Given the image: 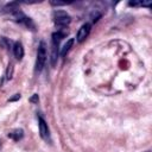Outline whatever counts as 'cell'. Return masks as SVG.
<instances>
[{"instance_id":"obj_1","label":"cell","mask_w":152,"mask_h":152,"mask_svg":"<svg viewBox=\"0 0 152 152\" xmlns=\"http://www.w3.org/2000/svg\"><path fill=\"white\" fill-rule=\"evenodd\" d=\"M10 14H11L12 19H13L17 24L24 26L26 30H31V31H34V30H36V25H34L33 20H32L30 17H27L21 10L15 8V10H13V11H11Z\"/></svg>"},{"instance_id":"obj_2","label":"cell","mask_w":152,"mask_h":152,"mask_svg":"<svg viewBox=\"0 0 152 152\" xmlns=\"http://www.w3.org/2000/svg\"><path fill=\"white\" fill-rule=\"evenodd\" d=\"M65 36L64 32L57 31L53 32L51 36V65L55 66L56 62H57V57L59 55V42L62 40V38Z\"/></svg>"},{"instance_id":"obj_3","label":"cell","mask_w":152,"mask_h":152,"mask_svg":"<svg viewBox=\"0 0 152 152\" xmlns=\"http://www.w3.org/2000/svg\"><path fill=\"white\" fill-rule=\"evenodd\" d=\"M52 18H53V23H55L56 27H58V31L68 27L69 24L71 23V17L65 11H62V10L53 11Z\"/></svg>"},{"instance_id":"obj_4","label":"cell","mask_w":152,"mask_h":152,"mask_svg":"<svg viewBox=\"0 0 152 152\" xmlns=\"http://www.w3.org/2000/svg\"><path fill=\"white\" fill-rule=\"evenodd\" d=\"M46 45L44 42H40L39 45H38V49H37V57H36V65H34V72L36 74H39L44 66H45V63H46Z\"/></svg>"},{"instance_id":"obj_5","label":"cell","mask_w":152,"mask_h":152,"mask_svg":"<svg viewBox=\"0 0 152 152\" xmlns=\"http://www.w3.org/2000/svg\"><path fill=\"white\" fill-rule=\"evenodd\" d=\"M38 127H39L40 137H42L45 141H50V129H49V126H48L46 121H45L42 116L38 118Z\"/></svg>"},{"instance_id":"obj_6","label":"cell","mask_w":152,"mask_h":152,"mask_svg":"<svg viewBox=\"0 0 152 152\" xmlns=\"http://www.w3.org/2000/svg\"><path fill=\"white\" fill-rule=\"evenodd\" d=\"M90 28H91V25H90L89 23L83 24V25L78 28V31H77L76 40H77L78 43L84 42V40H86V38H88V36H89V33H90Z\"/></svg>"},{"instance_id":"obj_7","label":"cell","mask_w":152,"mask_h":152,"mask_svg":"<svg viewBox=\"0 0 152 152\" xmlns=\"http://www.w3.org/2000/svg\"><path fill=\"white\" fill-rule=\"evenodd\" d=\"M13 55L18 61L23 59V57H24V46L20 42H15L13 44Z\"/></svg>"},{"instance_id":"obj_8","label":"cell","mask_w":152,"mask_h":152,"mask_svg":"<svg viewBox=\"0 0 152 152\" xmlns=\"http://www.w3.org/2000/svg\"><path fill=\"white\" fill-rule=\"evenodd\" d=\"M23 137H24V131H23L21 128H14V129H12L11 132H8V138L13 139L14 141L21 140Z\"/></svg>"},{"instance_id":"obj_9","label":"cell","mask_w":152,"mask_h":152,"mask_svg":"<svg viewBox=\"0 0 152 152\" xmlns=\"http://www.w3.org/2000/svg\"><path fill=\"white\" fill-rule=\"evenodd\" d=\"M74 43H75V39H74V38H70V39H68V40H66V43H65V44L63 45V48L61 49V52H59L61 57H65V56H66V53L71 50V48H72Z\"/></svg>"},{"instance_id":"obj_10","label":"cell","mask_w":152,"mask_h":152,"mask_svg":"<svg viewBox=\"0 0 152 152\" xmlns=\"http://www.w3.org/2000/svg\"><path fill=\"white\" fill-rule=\"evenodd\" d=\"M128 5L132 7H151V1H129Z\"/></svg>"},{"instance_id":"obj_11","label":"cell","mask_w":152,"mask_h":152,"mask_svg":"<svg viewBox=\"0 0 152 152\" xmlns=\"http://www.w3.org/2000/svg\"><path fill=\"white\" fill-rule=\"evenodd\" d=\"M13 70H14V66H13L12 63H10L8 66H7V69H6V78H7V80H11V78H12V76H13Z\"/></svg>"},{"instance_id":"obj_12","label":"cell","mask_w":152,"mask_h":152,"mask_svg":"<svg viewBox=\"0 0 152 152\" xmlns=\"http://www.w3.org/2000/svg\"><path fill=\"white\" fill-rule=\"evenodd\" d=\"M68 2H62V1H50V5H52V6H64Z\"/></svg>"},{"instance_id":"obj_13","label":"cell","mask_w":152,"mask_h":152,"mask_svg":"<svg viewBox=\"0 0 152 152\" xmlns=\"http://www.w3.org/2000/svg\"><path fill=\"white\" fill-rule=\"evenodd\" d=\"M38 101H39V97L37 94H33L32 97H30V102H32V103H37Z\"/></svg>"},{"instance_id":"obj_14","label":"cell","mask_w":152,"mask_h":152,"mask_svg":"<svg viewBox=\"0 0 152 152\" xmlns=\"http://www.w3.org/2000/svg\"><path fill=\"white\" fill-rule=\"evenodd\" d=\"M17 99H20V94H15V96H14V97H12L10 101H14V100H17Z\"/></svg>"},{"instance_id":"obj_15","label":"cell","mask_w":152,"mask_h":152,"mask_svg":"<svg viewBox=\"0 0 152 152\" xmlns=\"http://www.w3.org/2000/svg\"><path fill=\"white\" fill-rule=\"evenodd\" d=\"M0 147H1V140H0Z\"/></svg>"}]
</instances>
